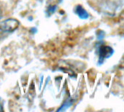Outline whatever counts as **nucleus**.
I'll list each match as a JSON object with an SVG mask.
<instances>
[{"mask_svg":"<svg viewBox=\"0 0 124 112\" xmlns=\"http://www.w3.org/2000/svg\"><path fill=\"white\" fill-rule=\"evenodd\" d=\"M19 26V22L13 18L5 20L0 23V30L4 32H12Z\"/></svg>","mask_w":124,"mask_h":112,"instance_id":"1","label":"nucleus"},{"mask_svg":"<svg viewBox=\"0 0 124 112\" xmlns=\"http://www.w3.org/2000/svg\"><path fill=\"white\" fill-rule=\"evenodd\" d=\"M113 54V50L109 46H102L100 50V58L104 59L110 57Z\"/></svg>","mask_w":124,"mask_h":112,"instance_id":"2","label":"nucleus"},{"mask_svg":"<svg viewBox=\"0 0 124 112\" xmlns=\"http://www.w3.org/2000/svg\"><path fill=\"white\" fill-rule=\"evenodd\" d=\"M76 12L78 15V17L81 19H87L89 17L88 12L81 5H78L76 7Z\"/></svg>","mask_w":124,"mask_h":112,"instance_id":"3","label":"nucleus"},{"mask_svg":"<svg viewBox=\"0 0 124 112\" xmlns=\"http://www.w3.org/2000/svg\"><path fill=\"white\" fill-rule=\"evenodd\" d=\"M71 104H72V101H67L65 103V104H63V105L62 106V107L57 110V112H60V111L65 110V109H66L68 107H69Z\"/></svg>","mask_w":124,"mask_h":112,"instance_id":"4","label":"nucleus"},{"mask_svg":"<svg viewBox=\"0 0 124 112\" xmlns=\"http://www.w3.org/2000/svg\"><path fill=\"white\" fill-rule=\"evenodd\" d=\"M56 9V6H50L48 8V12L49 13H53L54 12V10Z\"/></svg>","mask_w":124,"mask_h":112,"instance_id":"5","label":"nucleus"},{"mask_svg":"<svg viewBox=\"0 0 124 112\" xmlns=\"http://www.w3.org/2000/svg\"><path fill=\"white\" fill-rule=\"evenodd\" d=\"M1 17V9H0V18Z\"/></svg>","mask_w":124,"mask_h":112,"instance_id":"6","label":"nucleus"}]
</instances>
